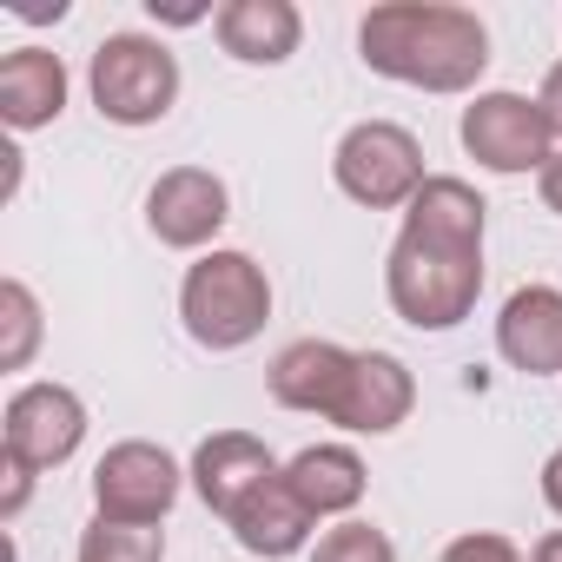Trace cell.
<instances>
[{"label":"cell","instance_id":"6da1fadb","mask_svg":"<svg viewBox=\"0 0 562 562\" xmlns=\"http://www.w3.org/2000/svg\"><path fill=\"white\" fill-rule=\"evenodd\" d=\"M358 54L397 87L470 93L490 67V27L450 0H384L358 21Z\"/></svg>","mask_w":562,"mask_h":562},{"label":"cell","instance_id":"7a4b0ae2","mask_svg":"<svg viewBox=\"0 0 562 562\" xmlns=\"http://www.w3.org/2000/svg\"><path fill=\"white\" fill-rule=\"evenodd\" d=\"M483 292V245H450L430 232H397L384 258V299L411 331H457Z\"/></svg>","mask_w":562,"mask_h":562},{"label":"cell","instance_id":"3957f363","mask_svg":"<svg viewBox=\"0 0 562 562\" xmlns=\"http://www.w3.org/2000/svg\"><path fill=\"white\" fill-rule=\"evenodd\" d=\"M179 318L199 351H245L271 318L265 265L251 251H205L179 285Z\"/></svg>","mask_w":562,"mask_h":562},{"label":"cell","instance_id":"277c9868","mask_svg":"<svg viewBox=\"0 0 562 562\" xmlns=\"http://www.w3.org/2000/svg\"><path fill=\"white\" fill-rule=\"evenodd\" d=\"M87 87H93L100 120H113V126H153L179 100V60L153 34H106L93 47Z\"/></svg>","mask_w":562,"mask_h":562},{"label":"cell","instance_id":"5b68a950","mask_svg":"<svg viewBox=\"0 0 562 562\" xmlns=\"http://www.w3.org/2000/svg\"><path fill=\"white\" fill-rule=\"evenodd\" d=\"M331 179H338L345 199H358L371 212H397V205H411L424 192L430 172H424V146H417L411 126H397V120H358L338 139V153H331Z\"/></svg>","mask_w":562,"mask_h":562},{"label":"cell","instance_id":"8992f818","mask_svg":"<svg viewBox=\"0 0 562 562\" xmlns=\"http://www.w3.org/2000/svg\"><path fill=\"white\" fill-rule=\"evenodd\" d=\"M463 153L483 166V172H503V179H516V172H542L549 166V153H555V126H549V113L536 106V100H522V93H476L470 106H463Z\"/></svg>","mask_w":562,"mask_h":562},{"label":"cell","instance_id":"52a82bcc","mask_svg":"<svg viewBox=\"0 0 562 562\" xmlns=\"http://www.w3.org/2000/svg\"><path fill=\"white\" fill-rule=\"evenodd\" d=\"M179 490H186V470L172 463V450L146 437H126L93 463V503L106 522H166Z\"/></svg>","mask_w":562,"mask_h":562},{"label":"cell","instance_id":"ba28073f","mask_svg":"<svg viewBox=\"0 0 562 562\" xmlns=\"http://www.w3.org/2000/svg\"><path fill=\"white\" fill-rule=\"evenodd\" d=\"M0 443L21 470H60L80 443H87V404L67 384H21L0 417Z\"/></svg>","mask_w":562,"mask_h":562},{"label":"cell","instance_id":"9c48e42d","mask_svg":"<svg viewBox=\"0 0 562 562\" xmlns=\"http://www.w3.org/2000/svg\"><path fill=\"white\" fill-rule=\"evenodd\" d=\"M225 218H232V192H225V179L205 172V166H172V172H159L153 192H146V225H153V238L172 245V251L212 245V238L225 232Z\"/></svg>","mask_w":562,"mask_h":562},{"label":"cell","instance_id":"30bf717a","mask_svg":"<svg viewBox=\"0 0 562 562\" xmlns=\"http://www.w3.org/2000/svg\"><path fill=\"white\" fill-rule=\"evenodd\" d=\"M278 470H285V463L265 450V437H251V430H212V437L192 450V470H186V476H192L199 503L232 522V516L245 509V496H258Z\"/></svg>","mask_w":562,"mask_h":562},{"label":"cell","instance_id":"8fae6325","mask_svg":"<svg viewBox=\"0 0 562 562\" xmlns=\"http://www.w3.org/2000/svg\"><path fill=\"white\" fill-rule=\"evenodd\" d=\"M351 364H358V351H345V345H331V338H299V345L278 351L271 371H265L271 404H285V411H305V417H325V424H331L338 404H345Z\"/></svg>","mask_w":562,"mask_h":562},{"label":"cell","instance_id":"7c38bea8","mask_svg":"<svg viewBox=\"0 0 562 562\" xmlns=\"http://www.w3.org/2000/svg\"><path fill=\"white\" fill-rule=\"evenodd\" d=\"M496 351L522 378H562V292L555 285L509 292V305L496 318Z\"/></svg>","mask_w":562,"mask_h":562},{"label":"cell","instance_id":"4fadbf2b","mask_svg":"<svg viewBox=\"0 0 562 562\" xmlns=\"http://www.w3.org/2000/svg\"><path fill=\"white\" fill-rule=\"evenodd\" d=\"M411 411H417V378H411V364L391 358V351H358L351 384H345V404H338L331 424H345V430H358V437H391Z\"/></svg>","mask_w":562,"mask_h":562},{"label":"cell","instance_id":"5bb4252c","mask_svg":"<svg viewBox=\"0 0 562 562\" xmlns=\"http://www.w3.org/2000/svg\"><path fill=\"white\" fill-rule=\"evenodd\" d=\"M212 34L238 67H285L305 41V21L292 0H225L212 14Z\"/></svg>","mask_w":562,"mask_h":562},{"label":"cell","instance_id":"9a60e30c","mask_svg":"<svg viewBox=\"0 0 562 562\" xmlns=\"http://www.w3.org/2000/svg\"><path fill=\"white\" fill-rule=\"evenodd\" d=\"M67 113V67L47 47H14L0 60V120L14 133H41Z\"/></svg>","mask_w":562,"mask_h":562},{"label":"cell","instance_id":"2e32d148","mask_svg":"<svg viewBox=\"0 0 562 562\" xmlns=\"http://www.w3.org/2000/svg\"><path fill=\"white\" fill-rule=\"evenodd\" d=\"M312 509L285 490V470H278L258 496H245V509L225 522L232 536H238V549H251V555H265V562H285V555H299L305 542H312Z\"/></svg>","mask_w":562,"mask_h":562},{"label":"cell","instance_id":"e0dca14e","mask_svg":"<svg viewBox=\"0 0 562 562\" xmlns=\"http://www.w3.org/2000/svg\"><path fill=\"white\" fill-rule=\"evenodd\" d=\"M285 490H292L312 516H345V509L364 503V463H358V450H345V443H312V450H299V457L285 463Z\"/></svg>","mask_w":562,"mask_h":562},{"label":"cell","instance_id":"ac0fdd59","mask_svg":"<svg viewBox=\"0 0 562 562\" xmlns=\"http://www.w3.org/2000/svg\"><path fill=\"white\" fill-rule=\"evenodd\" d=\"M80 562H166V529L159 522H106V516H93L80 529Z\"/></svg>","mask_w":562,"mask_h":562},{"label":"cell","instance_id":"d6986e66","mask_svg":"<svg viewBox=\"0 0 562 562\" xmlns=\"http://www.w3.org/2000/svg\"><path fill=\"white\" fill-rule=\"evenodd\" d=\"M41 351V305L21 278L0 285V371H27Z\"/></svg>","mask_w":562,"mask_h":562},{"label":"cell","instance_id":"ffe728a7","mask_svg":"<svg viewBox=\"0 0 562 562\" xmlns=\"http://www.w3.org/2000/svg\"><path fill=\"white\" fill-rule=\"evenodd\" d=\"M312 562H397V549H391V536L371 529V522H338V529L318 536Z\"/></svg>","mask_w":562,"mask_h":562},{"label":"cell","instance_id":"44dd1931","mask_svg":"<svg viewBox=\"0 0 562 562\" xmlns=\"http://www.w3.org/2000/svg\"><path fill=\"white\" fill-rule=\"evenodd\" d=\"M437 562H522V555H516L509 536H496V529H470V536H457Z\"/></svg>","mask_w":562,"mask_h":562},{"label":"cell","instance_id":"7402d4cb","mask_svg":"<svg viewBox=\"0 0 562 562\" xmlns=\"http://www.w3.org/2000/svg\"><path fill=\"white\" fill-rule=\"evenodd\" d=\"M27 490H34V470H21V463L8 457V496H0V522H14V516L27 509Z\"/></svg>","mask_w":562,"mask_h":562},{"label":"cell","instance_id":"603a6c76","mask_svg":"<svg viewBox=\"0 0 562 562\" xmlns=\"http://www.w3.org/2000/svg\"><path fill=\"white\" fill-rule=\"evenodd\" d=\"M536 192H542V205L562 218V153H549V166L536 172Z\"/></svg>","mask_w":562,"mask_h":562},{"label":"cell","instance_id":"cb8c5ba5","mask_svg":"<svg viewBox=\"0 0 562 562\" xmlns=\"http://www.w3.org/2000/svg\"><path fill=\"white\" fill-rule=\"evenodd\" d=\"M536 106H542V113H549V126L562 133V60L542 74V93H536Z\"/></svg>","mask_w":562,"mask_h":562},{"label":"cell","instance_id":"d4e9b609","mask_svg":"<svg viewBox=\"0 0 562 562\" xmlns=\"http://www.w3.org/2000/svg\"><path fill=\"white\" fill-rule=\"evenodd\" d=\"M542 503H549V509L562 516V450H555V457L542 463Z\"/></svg>","mask_w":562,"mask_h":562},{"label":"cell","instance_id":"484cf974","mask_svg":"<svg viewBox=\"0 0 562 562\" xmlns=\"http://www.w3.org/2000/svg\"><path fill=\"white\" fill-rule=\"evenodd\" d=\"M529 562H562V529H549V536L529 549Z\"/></svg>","mask_w":562,"mask_h":562}]
</instances>
